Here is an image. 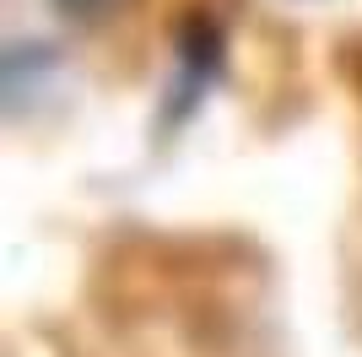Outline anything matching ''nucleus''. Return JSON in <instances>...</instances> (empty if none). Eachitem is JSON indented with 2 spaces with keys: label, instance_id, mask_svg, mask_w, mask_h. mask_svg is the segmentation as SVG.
<instances>
[{
  "label": "nucleus",
  "instance_id": "f257e3e1",
  "mask_svg": "<svg viewBox=\"0 0 362 357\" xmlns=\"http://www.w3.org/2000/svg\"><path fill=\"white\" fill-rule=\"evenodd\" d=\"M222 60H227V28L216 16H184L173 33V76H168V98H163V119L184 125L206 103V92L222 81Z\"/></svg>",
  "mask_w": 362,
  "mask_h": 357
},
{
  "label": "nucleus",
  "instance_id": "f03ea898",
  "mask_svg": "<svg viewBox=\"0 0 362 357\" xmlns=\"http://www.w3.org/2000/svg\"><path fill=\"white\" fill-rule=\"evenodd\" d=\"M65 16H76V22H98V16L114 11V0H54Z\"/></svg>",
  "mask_w": 362,
  "mask_h": 357
}]
</instances>
